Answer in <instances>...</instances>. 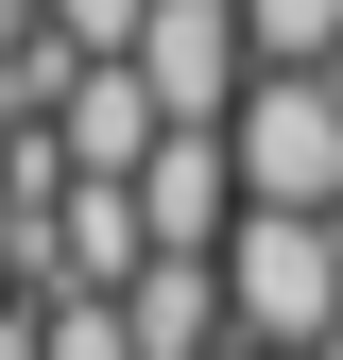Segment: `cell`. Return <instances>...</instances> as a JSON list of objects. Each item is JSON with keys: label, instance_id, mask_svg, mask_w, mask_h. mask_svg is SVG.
<instances>
[{"label": "cell", "instance_id": "6da1fadb", "mask_svg": "<svg viewBox=\"0 0 343 360\" xmlns=\"http://www.w3.org/2000/svg\"><path fill=\"white\" fill-rule=\"evenodd\" d=\"M224 326H240L257 360H326V343H343V223L240 206V223H224Z\"/></svg>", "mask_w": 343, "mask_h": 360}, {"label": "cell", "instance_id": "7a4b0ae2", "mask_svg": "<svg viewBox=\"0 0 343 360\" xmlns=\"http://www.w3.org/2000/svg\"><path fill=\"white\" fill-rule=\"evenodd\" d=\"M224 155H240V206L343 223V69H257L240 120H224Z\"/></svg>", "mask_w": 343, "mask_h": 360}, {"label": "cell", "instance_id": "3957f363", "mask_svg": "<svg viewBox=\"0 0 343 360\" xmlns=\"http://www.w3.org/2000/svg\"><path fill=\"white\" fill-rule=\"evenodd\" d=\"M120 69L155 86V120H189V138H224V120H240V86H257V52H240V0H155Z\"/></svg>", "mask_w": 343, "mask_h": 360}, {"label": "cell", "instance_id": "277c9868", "mask_svg": "<svg viewBox=\"0 0 343 360\" xmlns=\"http://www.w3.org/2000/svg\"><path fill=\"white\" fill-rule=\"evenodd\" d=\"M224 223H240V155L172 120V138L138 155V240H155V257H224Z\"/></svg>", "mask_w": 343, "mask_h": 360}, {"label": "cell", "instance_id": "5b68a950", "mask_svg": "<svg viewBox=\"0 0 343 360\" xmlns=\"http://www.w3.org/2000/svg\"><path fill=\"white\" fill-rule=\"evenodd\" d=\"M172 138L155 120V86L138 69H69V103H52V155H69V189H138V155Z\"/></svg>", "mask_w": 343, "mask_h": 360}, {"label": "cell", "instance_id": "8992f818", "mask_svg": "<svg viewBox=\"0 0 343 360\" xmlns=\"http://www.w3.org/2000/svg\"><path fill=\"white\" fill-rule=\"evenodd\" d=\"M155 240H138V189H69L52 206V292H138Z\"/></svg>", "mask_w": 343, "mask_h": 360}, {"label": "cell", "instance_id": "52a82bcc", "mask_svg": "<svg viewBox=\"0 0 343 360\" xmlns=\"http://www.w3.org/2000/svg\"><path fill=\"white\" fill-rule=\"evenodd\" d=\"M120 326H138V360H206L224 343V257H155V275L120 292Z\"/></svg>", "mask_w": 343, "mask_h": 360}, {"label": "cell", "instance_id": "ba28073f", "mask_svg": "<svg viewBox=\"0 0 343 360\" xmlns=\"http://www.w3.org/2000/svg\"><path fill=\"white\" fill-rule=\"evenodd\" d=\"M240 52L257 69H343V0H240Z\"/></svg>", "mask_w": 343, "mask_h": 360}, {"label": "cell", "instance_id": "9c48e42d", "mask_svg": "<svg viewBox=\"0 0 343 360\" xmlns=\"http://www.w3.org/2000/svg\"><path fill=\"white\" fill-rule=\"evenodd\" d=\"M138 18H155V0H52V34H69V69H120V52H138Z\"/></svg>", "mask_w": 343, "mask_h": 360}, {"label": "cell", "instance_id": "30bf717a", "mask_svg": "<svg viewBox=\"0 0 343 360\" xmlns=\"http://www.w3.org/2000/svg\"><path fill=\"white\" fill-rule=\"evenodd\" d=\"M52 360H138V326H120V292H52Z\"/></svg>", "mask_w": 343, "mask_h": 360}]
</instances>
